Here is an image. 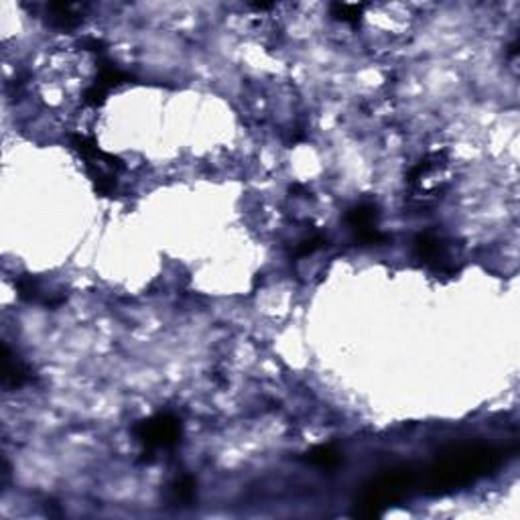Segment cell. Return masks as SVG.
<instances>
[{
    "instance_id": "1",
    "label": "cell",
    "mask_w": 520,
    "mask_h": 520,
    "mask_svg": "<svg viewBox=\"0 0 520 520\" xmlns=\"http://www.w3.org/2000/svg\"><path fill=\"white\" fill-rule=\"evenodd\" d=\"M136 435L149 449L173 447L175 443L179 441L181 427H179V421L171 414H157L149 421L140 423L136 427Z\"/></svg>"
},
{
    "instance_id": "2",
    "label": "cell",
    "mask_w": 520,
    "mask_h": 520,
    "mask_svg": "<svg viewBox=\"0 0 520 520\" xmlns=\"http://www.w3.org/2000/svg\"><path fill=\"white\" fill-rule=\"evenodd\" d=\"M347 224L356 234V240H360L362 244H378L387 240V236L378 230V212L370 203H360L352 208V212L347 214Z\"/></svg>"
},
{
    "instance_id": "3",
    "label": "cell",
    "mask_w": 520,
    "mask_h": 520,
    "mask_svg": "<svg viewBox=\"0 0 520 520\" xmlns=\"http://www.w3.org/2000/svg\"><path fill=\"white\" fill-rule=\"evenodd\" d=\"M414 252L425 262H443L445 260V244L433 232H423L414 238Z\"/></svg>"
},
{
    "instance_id": "4",
    "label": "cell",
    "mask_w": 520,
    "mask_h": 520,
    "mask_svg": "<svg viewBox=\"0 0 520 520\" xmlns=\"http://www.w3.org/2000/svg\"><path fill=\"white\" fill-rule=\"evenodd\" d=\"M27 380H29V372L24 368V364L19 358L10 356L8 347H4V384L21 387Z\"/></svg>"
},
{
    "instance_id": "5",
    "label": "cell",
    "mask_w": 520,
    "mask_h": 520,
    "mask_svg": "<svg viewBox=\"0 0 520 520\" xmlns=\"http://www.w3.org/2000/svg\"><path fill=\"white\" fill-rule=\"evenodd\" d=\"M47 10H49V15H51V17H49L51 22H55V24H59V27H64V29H71V27H75V24L80 22V17L73 13V10H75L73 4H49Z\"/></svg>"
},
{
    "instance_id": "6",
    "label": "cell",
    "mask_w": 520,
    "mask_h": 520,
    "mask_svg": "<svg viewBox=\"0 0 520 520\" xmlns=\"http://www.w3.org/2000/svg\"><path fill=\"white\" fill-rule=\"evenodd\" d=\"M307 461L317 465V468H335L340 463V454L329 447V445H322V447H315L307 454Z\"/></svg>"
},
{
    "instance_id": "7",
    "label": "cell",
    "mask_w": 520,
    "mask_h": 520,
    "mask_svg": "<svg viewBox=\"0 0 520 520\" xmlns=\"http://www.w3.org/2000/svg\"><path fill=\"white\" fill-rule=\"evenodd\" d=\"M333 15L340 21L358 22L360 15H362V6H358V4H333Z\"/></svg>"
},
{
    "instance_id": "8",
    "label": "cell",
    "mask_w": 520,
    "mask_h": 520,
    "mask_svg": "<svg viewBox=\"0 0 520 520\" xmlns=\"http://www.w3.org/2000/svg\"><path fill=\"white\" fill-rule=\"evenodd\" d=\"M324 244H325V240L322 238V236H311V238L303 240L301 244H297V248H295V257H297V259H305V257L313 254L315 250H319Z\"/></svg>"
}]
</instances>
